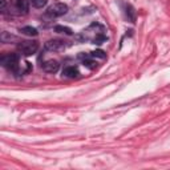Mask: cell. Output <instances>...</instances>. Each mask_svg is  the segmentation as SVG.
Here are the masks:
<instances>
[{"instance_id":"52a82bcc","label":"cell","mask_w":170,"mask_h":170,"mask_svg":"<svg viewBox=\"0 0 170 170\" xmlns=\"http://www.w3.org/2000/svg\"><path fill=\"white\" fill-rule=\"evenodd\" d=\"M78 75H80V72H78V69L76 67H67L63 71V76L68 78H76L78 77Z\"/></svg>"},{"instance_id":"7a4b0ae2","label":"cell","mask_w":170,"mask_h":170,"mask_svg":"<svg viewBox=\"0 0 170 170\" xmlns=\"http://www.w3.org/2000/svg\"><path fill=\"white\" fill-rule=\"evenodd\" d=\"M68 12V5L64 3H56V4L50 5L48 11H47V15L49 17H60L65 15Z\"/></svg>"},{"instance_id":"8992f818","label":"cell","mask_w":170,"mask_h":170,"mask_svg":"<svg viewBox=\"0 0 170 170\" xmlns=\"http://www.w3.org/2000/svg\"><path fill=\"white\" fill-rule=\"evenodd\" d=\"M12 5L19 13L28 12V0H12Z\"/></svg>"},{"instance_id":"7c38bea8","label":"cell","mask_w":170,"mask_h":170,"mask_svg":"<svg viewBox=\"0 0 170 170\" xmlns=\"http://www.w3.org/2000/svg\"><path fill=\"white\" fill-rule=\"evenodd\" d=\"M32 2V5L35 7V8H43L47 3H48V0H31Z\"/></svg>"},{"instance_id":"ba28073f","label":"cell","mask_w":170,"mask_h":170,"mask_svg":"<svg viewBox=\"0 0 170 170\" xmlns=\"http://www.w3.org/2000/svg\"><path fill=\"white\" fill-rule=\"evenodd\" d=\"M125 13H126V17H128V20L132 21V23H134V20H136V11H134V8H133L130 4H126Z\"/></svg>"},{"instance_id":"8fae6325","label":"cell","mask_w":170,"mask_h":170,"mask_svg":"<svg viewBox=\"0 0 170 170\" xmlns=\"http://www.w3.org/2000/svg\"><path fill=\"white\" fill-rule=\"evenodd\" d=\"M82 64H84L86 68H89V69H95V68L97 67V63H96V61L89 60V57H86V59L82 60Z\"/></svg>"},{"instance_id":"6da1fadb","label":"cell","mask_w":170,"mask_h":170,"mask_svg":"<svg viewBox=\"0 0 170 170\" xmlns=\"http://www.w3.org/2000/svg\"><path fill=\"white\" fill-rule=\"evenodd\" d=\"M0 63L7 69L13 71L15 73H19V57H17V55H13V53L4 55L0 59Z\"/></svg>"},{"instance_id":"3957f363","label":"cell","mask_w":170,"mask_h":170,"mask_svg":"<svg viewBox=\"0 0 170 170\" xmlns=\"http://www.w3.org/2000/svg\"><path fill=\"white\" fill-rule=\"evenodd\" d=\"M39 48V44L36 41H21L19 45H17V49L19 52H21L24 56H31L36 53V50Z\"/></svg>"},{"instance_id":"4fadbf2b","label":"cell","mask_w":170,"mask_h":170,"mask_svg":"<svg viewBox=\"0 0 170 170\" xmlns=\"http://www.w3.org/2000/svg\"><path fill=\"white\" fill-rule=\"evenodd\" d=\"M90 56L92 57H99V59H105L106 53L104 52V50H101V49H97V50H93V52L90 53Z\"/></svg>"},{"instance_id":"9c48e42d","label":"cell","mask_w":170,"mask_h":170,"mask_svg":"<svg viewBox=\"0 0 170 170\" xmlns=\"http://www.w3.org/2000/svg\"><path fill=\"white\" fill-rule=\"evenodd\" d=\"M21 33H24V35H27V36H36L37 35V29L33 27H23L20 29Z\"/></svg>"},{"instance_id":"5b68a950","label":"cell","mask_w":170,"mask_h":170,"mask_svg":"<svg viewBox=\"0 0 170 170\" xmlns=\"http://www.w3.org/2000/svg\"><path fill=\"white\" fill-rule=\"evenodd\" d=\"M59 67L60 65L56 60H48L41 65V68L47 72V73H56V72L59 71Z\"/></svg>"},{"instance_id":"30bf717a","label":"cell","mask_w":170,"mask_h":170,"mask_svg":"<svg viewBox=\"0 0 170 170\" xmlns=\"http://www.w3.org/2000/svg\"><path fill=\"white\" fill-rule=\"evenodd\" d=\"M55 31H56V32H61V33H65V35H69V36L73 33V31H72L71 28L63 27V25H56V27H55Z\"/></svg>"},{"instance_id":"277c9868","label":"cell","mask_w":170,"mask_h":170,"mask_svg":"<svg viewBox=\"0 0 170 170\" xmlns=\"http://www.w3.org/2000/svg\"><path fill=\"white\" fill-rule=\"evenodd\" d=\"M45 49L49 50V52H57V50H61L65 48V44L64 41L61 40H57V39H55V40H49L45 43Z\"/></svg>"}]
</instances>
